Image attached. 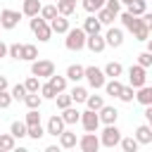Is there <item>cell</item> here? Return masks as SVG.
I'll list each match as a JSON object with an SVG mask.
<instances>
[{
	"label": "cell",
	"instance_id": "1",
	"mask_svg": "<svg viewBox=\"0 0 152 152\" xmlns=\"http://www.w3.org/2000/svg\"><path fill=\"white\" fill-rule=\"evenodd\" d=\"M66 38H64V45H66V50H71V52H78V50H83L86 48V31L83 28H69L66 33H64Z\"/></svg>",
	"mask_w": 152,
	"mask_h": 152
},
{
	"label": "cell",
	"instance_id": "2",
	"mask_svg": "<svg viewBox=\"0 0 152 152\" xmlns=\"http://www.w3.org/2000/svg\"><path fill=\"white\" fill-rule=\"evenodd\" d=\"M28 26H31V31H33V36L40 40V43H48L50 38H52V28H50V24L45 21V19H40L38 14L36 17H31V21H28Z\"/></svg>",
	"mask_w": 152,
	"mask_h": 152
},
{
	"label": "cell",
	"instance_id": "3",
	"mask_svg": "<svg viewBox=\"0 0 152 152\" xmlns=\"http://www.w3.org/2000/svg\"><path fill=\"white\" fill-rule=\"evenodd\" d=\"M97 138H100L102 147H116L119 140H121V131H119L116 124H104V128H102V133Z\"/></svg>",
	"mask_w": 152,
	"mask_h": 152
},
{
	"label": "cell",
	"instance_id": "4",
	"mask_svg": "<svg viewBox=\"0 0 152 152\" xmlns=\"http://www.w3.org/2000/svg\"><path fill=\"white\" fill-rule=\"evenodd\" d=\"M31 74L38 76V78H50L55 74V62L52 59H33L31 62Z\"/></svg>",
	"mask_w": 152,
	"mask_h": 152
},
{
	"label": "cell",
	"instance_id": "5",
	"mask_svg": "<svg viewBox=\"0 0 152 152\" xmlns=\"http://www.w3.org/2000/svg\"><path fill=\"white\" fill-rule=\"evenodd\" d=\"M83 78L88 81V86L90 88H102L104 86V81H107V76H104V71L100 69V66H83Z\"/></svg>",
	"mask_w": 152,
	"mask_h": 152
},
{
	"label": "cell",
	"instance_id": "6",
	"mask_svg": "<svg viewBox=\"0 0 152 152\" xmlns=\"http://www.w3.org/2000/svg\"><path fill=\"white\" fill-rule=\"evenodd\" d=\"M19 21H21V12H17V10H10V7H5V10L0 12V26H2L5 31H12V28H17V26H19Z\"/></svg>",
	"mask_w": 152,
	"mask_h": 152
},
{
	"label": "cell",
	"instance_id": "7",
	"mask_svg": "<svg viewBox=\"0 0 152 152\" xmlns=\"http://www.w3.org/2000/svg\"><path fill=\"white\" fill-rule=\"evenodd\" d=\"M119 19H121L124 28H126L128 33H133V36H135L140 28H145V26H147V24H142V19H140V17H135V14H131V12H124ZM147 28H150V26H147Z\"/></svg>",
	"mask_w": 152,
	"mask_h": 152
},
{
	"label": "cell",
	"instance_id": "8",
	"mask_svg": "<svg viewBox=\"0 0 152 152\" xmlns=\"http://www.w3.org/2000/svg\"><path fill=\"white\" fill-rule=\"evenodd\" d=\"M145 83H147V69L140 66V64H133V66L128 69V86L140 88V86H145Z\"/></svg>",
	"mask_w": 152,
	"mask_h": 152
},
{
	"label": "cell",
	"instance_id": "9",
	"mask_svg": "<svg viewBox=\"0 0 152 152\" xmlns=\"http://www.w3.org/2000/svg\"><path fill=\"white\" fill-rule=\"evenodd\" d=\"M78 124L83 126V131H90V133H97V128L102 126V124H100V119H97V112H93V109H86V112H81V119H78Z\"/></svg>",
	"mask_w": 152,
	"mask_h": 152
},
{
	"label": "cell",
	"instance_id": "10",
	"mask_svg": "<svg viewBox=\"0 0 152 152\" xmlns=\"http://www.w3.org/2000/svg\"><path fill=\"white\" fill-rule=\"evenodd\" d=\"M76 145L81 147V152H97V150H100V138H97L95 133L86 131V133L78 138V142H76Z\"/></svg>",
	"mask_w": 152,
	"mask_h": 152
},
{
	"label": "cell",
	"instance_id": "11",
	"mask_svg": "<svg viewBox=\"0 0 152 152\" xmlns=\"http://www.w3.org/2000/svg\"><path fill=\"white\" fill-rule=\"evenodd\" d=\"M104 43H107V48H121L124 45V28L112 24L107 28V33H104Z\"/></svg>",
	"mask_w": 152,
	"mask_h": 152
},
{
	"label": "cell",
	"instance_id": "12",
	"mask_svg": "<svg viewBox=\"0 0 152 152\" xmlns=\"http://www.w3.org/2000/svg\"><path fill=\"white\" fill-rule=\"evenodd\" d=\"M97 119H100V124H116L119 109L112 107V104H102V107L97 109Z\"/></svg>",
	"mask_w": 152,
	"mask_h": 152
},
{
	"label": "cell",
	"instance_id": "13",
	"mask_svg": "<svg viewBox=\"0 0 152 152\" xmlns=\"http://www.w3.org/2000/svg\"><path fill=\"white\" fill-rule=\"evenodd\" d=\"M64 128H66V124H64V119H62L59 114H55V116H50V119H48V126H45V133H48V135H55V138H57V135H59V133H62Z\"/></svg>",
	"mask_w": 152,
	"mask_h": 152
},
{
	"label": "cell",
	"instance_id": "14",
	"mask_svg": "<svg viewBox=\"0 0 152 152\" xmlns=\"http://www.w3.org/2000/svg\"><path fill=\"white\" fill-rule=\"evenodd\" d=\"M86 48H88L90 52H102V50L107 48L104 36H100V33H90V36H86Z\"/></svg>",
	"mask_w": 152,
	"mask_h": 152
},
{
	"label": "cell",
	"instance_id": "15",
	"mask_svg": "<svg viewBox=\"0 0 152 152\" xmlns=\"http://www.w3.org/2000/svg\"><path fill=\"white\" fill-rule=\"evenodd\" d=\"M50 28H52V33H66L71 26H69V17H62V14H57V17H52L50 21Z\"/></svg>",
	"mask_w": 152,
	"mask_h": 152
},
{
	"label": "cell",
	"instance_id": "16",
	"mask_svg": "<svg viewBox=\"0 0 152 152\" xmlns=\"http://www.w3.org/2000/svg\"><path fill=\"white\" fill-rule=\"evenodd\" d=\"M140 145H150L152 142V128H150V124H140L138 128H135V135H133Z\"/></svg>",
	"mask_w": 152,
	"mask_h": 152
},
{
	"label": "cell",
	"instance_id": "17",
	"mask_svg": "<svg viewBox=\"0 0 152 152\" xmlns=\"http://www.w3.org/2000/svg\"><path fill=\"white\" fill-rule=\"evenodd\" d=\"M57 138H59V147H64V150H71V147H76V142H78L76 133H74V131H66V128H64Z\"/></svg>",
	"mask_w": 152,
	"mask_h": 152
},
{
	"label": "cell",
	"instance_id": "18",
	"mask_svg": "<svg viewBox=\"0 0 152 152\" xmlns=\"http://www.w3.org/2000/svg\"><path fill=\"white\" fill-rule=\"evenodd\" d=\"M81 28L86 31V36H90V33H100V31H102V24L97 21L95 14H90V17L83 19V26H81Z\"/></svg>",
	"mask_w": 152,
	"mask_h": 152
},
{
	"label": "cell",
	"instance_id": "19",
	"mask_svg": "<svg viewBox=\"0 0 152 152\" xmlns=\"http://www.w3.org/2000/svg\"><path fill=\"white\" fill-rule=\"evenodd\" d=\"M59 116L64 119V124H66V126H74V124H78V119H81V112H78L76 107H71V104H69V107H64V109H62V114H59Z\"/></svg>",
	"mask_w": 152,
	"mask_h": 152
},
{
	"label": "cell",
	"instance_id": "20",
	"mask_svg": "<svg viewBox=\"0 0 152 152\" xmlns=\"http://www.w3.org/2000/svg\"><path fill=\"white\" fill-rule=\"evenodd\" d=\"M40 12V0H24L21 2V17H36Z\"/></svg>",
	"mask_w": 152,
	"mask_h": 152
},
{
	"label": "cell",
	"instance_id": "21",
	"mask_svg": "<svg viewBox=\"0 0 152 152\" xmlns=\"http://www.w3.org/2000/svg\"><path fill=\"white\" fill-rule=\"evenodd\" d=\"M135 100L145 107V104H152V88L145 83V86H140V88H135Z\"/></svg>",
	"mask_w": 152,
	"mask_h": 152
},
{
	"label": "cell",
	"instance_id": "22",
	"mask_svg": "<svg viewBox=\"0 0 152 152\" xmlns=\"http://www.w3.org/2000/svg\"><path fill=\"white\" fill-rule=\"evenodd\" d=\"M55 5H57V14L62 17H71L76 12V0H57Z\"/></svg>",
	"mask_w": 152,
	"mask_h": 152
},
{
	"label": "cell",
	"instance_id": "23",
	"mask_svg": "<svg viewBox=\"0 0 152 152\" xmlns=\"http://www.w3.org/2000/svg\"><path fill=\"white\" fill-rule=\"evenodd\" d=\"M95 17H97V21H100L102 26H112L114 19H116V14H114L112 10H107V7H100V10L95 12Z\"/></svg>",
	"mask_w": 152,
	"mask_h": 152
},
{
	"label": "cell",
	"instance_id": "24",
	"mask_svg": "<svg viewBox=\"0 0 152 152\" xmlns=\"http://www.w3.org/2000/svg\"><path fill=\"white\" fill-rule=\"evenodd\" d=\"M102 71H104L107 78H119V76L124 74V66H121V62H107Z\"/></svg>",
	"mask_w": 152,
	"mask_h": 152
},
{
	"label": "cell",
	"instance_id": "25",
	"mask_svg": "<svg viewBox=\"0 0 152 152\" xmlns=\"http://www.w3.org/2000/svg\"><path fill=\"white\" fill-rule=\"evenodd\" d=\"M104 93L107 95H112V97H119V93H121V88H124V83L119 81V78H109V81H104Z\"/></svg>",
	"mask_w": 152,
	"mask_h": 152
},
{
	"label": "cell",
	"instance_id": "26",
	"mask_svg": "<svg viewBox=\"0 0 152 152\" xmlns=\"http://www.w3.org/2000/svg\"><path fill=\"white\" fill-rule=\"evenodd\" d=\"M21 59H24V62L38 59V48H36L33 43H24V45H21Z\"/></svg>",
	"mask_w": 152,
	"mask_h": 152
},
{
	"label": "cell",
	"instance_id": "27",
	"mask_svg": "<svg viewBox=\"0 0 152 152\" xmlns=\"http://www.w3.org/2000/svg\"><path fill=\"white\" fill-rule=\"evenodd\" d=\"M64 76H66V81H74V83H78V81L83 78V66H81V64H69Z\"/></svg>",
	"mask_w": 152,
	"mask_h": 152
},
{
	"label": "cell",
	"instance_id": "28",
	"mask_svg": "<svg viewBox=\"0 0 152 152\" xmlns=\"http://www.w3.org/2000/svg\"><path fill=\"white\" fill-rule=\"evenodd\" d=\"M21 102H24L28 109H40V104H43V97H40L38 93H26Z\"/></svg>",
	"mask_w": 152,
	"mask_h": 152
},
{
	"label": "cell",
	"instance_id": "29",
	"mask_svg": "<svg viewBox=\"0 0 152 152\" xmlns=\"http://www.w3.org/2000/svg\"><path fill=\"white\" fill-rule=\"evenodd\" d=\"M128 10L126 12H131V14H135V17H140L142 12H147V0H131L128 5H126Z\"/></svg>",
	"mask_w": 152,
	"mask_h": 152
},
{
	"label": "cell",
	"instance_id": "30",
	"mask_svg": "<svg viewBox=\"0 0 152 152\" xmlns=\"http://www.w3.org/2000/svg\"><path fill=\"white\" fill-rule=\"evenodd\" d=\"M14 147H17V138L12 133H0V150L2 152H10Z\"/></svg>",
	"mask_w": 152,
	"mask_h": 152
},
{
	"label": "cell",
	"instance_id": "31",
	"mask_svg": "<svg viewBox=\"0 0 152 152\" xmlns=\"http://www.w3.org/2000/svg\"><path fill=\"white\" fill-rule=\"evenodd\" d=\"M48 83L55 88V93H62V90H66V76H57V74H52L50 78H48Z\"/></svg>",
	"mask_w": 152,
	"mask_h": 152
},
{
	"label": "cell",
	"instance_id": "32",
	"mask_svg": "<svg viewBox=\"0 0 152 152\" xmlns=\"http://www.w3.org/2000/svg\"><path fill=\"white\" fill-rule=\"evenodd\" d=\"M119 145H121V150H124V152H138V147H140V142H138L133 135H128V138H124V135H121Z\"/></svg>",
	"mask_w": 152,
	"mask_h": 152
},
{
	"label": "cell",
	"instance_id": "33",
	"mask_svg": "<svg viewBox=\"0 0 152 152\" xmlns=\"http://www.w3.org/2000/svg\"><path fill=\"white\" fill-rule=\"evenodd\" d=\"M38 17H40V19H45V21H50L52 17H57V5H55V2H50V5H40Z\"/></svg>",
	"mask_w": 152,
	"mask_h": 152
},
{
	"label": "cell",
	"instance_id": "34",
	"mask_svg": "<svg viewBox=\"0 0 152 152\" xmlns=\"http://www.w3.org/2000/svg\"><path fill=\"white\" fill-rule=\"evenodd\" d=\"M69 95H71V100L74 102H86V97H88V88H83V86H74L71 90H69Z\"/></svg>",
	"mask_w": 152,
	"mask_h": 152
},
{
	"label": "cell",
	"instance_id": "35",
	"mask_svg": "<svg viewBox=\"0 0 152 152\" xmlns=\"http://www.w3.org/2000/svg\"><path fill=\"white\" fill-rule=\"evenodd\" d=\"M102 104H104V97H102V95H90V93H88V97H86V107H88V109L97 112Z\"/></svg>",
	"mask_w": 152,
	"mask_h": 152
},
{
	"label": "cell",
	"instance_id": "36",
	"mask_svg": "<svg viewBox=\"0 0 152 152\" xmlns=\"http://www.w3.org/2000/svg\"><path fill=\"white\" fill-rule=\"evenodd\" d=\"M55 102H57V109H64V107H69V104H74V100H71V95H69L66 90H62V93H57V95H55Z\"/></svg>",
	"mask_w": 152,
	"mask_h": 152
},
{
	"label": "cell",
	"instance_id": "37",
	"mask_svg": "<svg viewBox=\"0 0 152 152\" xmlns=\"http://www.w3.org/2000/svg\"><path fill=\"white\" fill-rule=\"evenodd\" d=\"M10 133H12L17 140H19V138H26V124H24V121H12Z\"/></svg>",
	"mask_w": 152,
	"mask_h": 152
},
{
	"label": "cell",
	"instance_id": "38",
	"mask_svg": "<svg viewBox=\"0 0 152 152\" xmlns=\"http://www.w3.org/2000/svg\"><path fill=\"white\" fill-rule=\"evenodd\" d=\"M26 135L33 138V140H40V138L45 135V128H43L40 124H31V126H26Z\"/></svg>",
	"mask_w": 152,
	"mask_h": 152
},
{
	"label": "cell",
	"instance_id": "39",
	"mask_svg": "<svg viewBox=\"0 0 152 152\" xmlns=\"http://www.w3.org/2000/svg\"><path fill=\"white\" fill-rule=\"evenodd\" d=\"M81 5H83V10H86L88 14H95L100 7H104V0H83Z\"/></svg>",
	"mask_w": 152,
	"mask_h": 152
},
{
	"label": "cell",
	"instance_id": "40",
	"mask_svg": "<svg viewBox=\"0 0 152 152\" xmlns=\"http://www.w3.org/2000/svg\"><path fill=\"white\" fill-rule=\"evenodd\" d=\"M24 88H26V93H38V88H40V78L31 74V76L24 81Z\"/></svg>",
	"mask_w": 152,
	"mask_h": 152
},
{
	"label": "cell",
	"instance_id": "41",
	"mask_svg": "<svg viewBox=\"0 0 152 152\" xmlns=\"http://www.w3.org/2000/svg\"><path fill=\"white\" fill-rule=\"evenodd\" d=\"M119 100H121V102H133V100H135V88H133V86H124L121 93H119Z\"/></svg>",
	"mask_w": 152,
	"mask_h": 152
},
{
	"label": "cell",
	"instance_id": "42",
	"mask_svg": "<svg viewBox=\"0 0 152 152\" xmlns=\"http://www.w3.org/2000/svg\"><path fill=\"white\" fill-rule=\"evenodd\" d=\"M38 93H40V97L43 100H55V88L50 86V83H40V88H38Z\"/></svg>",
	"mask_w": 152,
	"mask_h": 152
},
{
	"label": "cell",
	"instance_id": "43",
	"mask_svg": "<svg viewBox=\"0 0 152 152\" xmlns=\"http://www.w3.org/2000/svg\"><path fill=\"white\" fill-rule=\"evenodd\" d=\"M10 95H12V100H24V95H26V88H24V83H17V86H12V88H10Z\"/></svg>",
	"mask_w": 152,
	"mask_h": 152
},
{
	"label": "cell",
	"instance_id": "44",
	"mask_svg": "<svg viewBox=\"0 0 152 152\" xmlns=\"http://www.w3.org/2000/svg\"><path fill=\"white\" fill-rule=\"evenodd\" d=\"M7 57H12V59H21V43H12V45H7Z\"/></svg>",
	"mask_w": 152,
	"mask_h": 152
},
{
	"label": "cell",
	"instance_id": "45",
	"mask_svg": "<svg viewBox=\"0 0 152 152\" xmlns=\"http://www.w3.org/2000/svg\"><path fill=\"white\" fill-rule=\"evenodd\" d=\"M138 64L145 66V69H150V66H152V52H150V50L140 52V55H138Z\"/></svg>",
	"mask_w": 152,
	"mask_h": 152
},
{
	"label": "cell",
	"instance_id": "46",
	"mask_svg": "<svg viewBox=\"0 0 152 152\" xmlns=\"http://www.w3.org/2000/svg\"><path fill=\"white\" fill-rule=\"evenodd\" d=\"M24 124H26V126H31V124H40V114H38V109H28Z\"/></svg>",
	"mask_w": 152,
	"mask_h": 152
},
{
	"label": "cell",
	"instance_id": "47",
	"mask_svg": "<svg viewBox=\"0 0 152 152\" xmlns=\"http://www.w3.org/2000/svg\"><path fill=\"white\" fill-rule=\"evenodd\" d=\"M12 104V95H10V90H0V109H7Z\"/></svg>",
	"mask_w": 152,
	"mask_h": 152
},
{
	"label": "cell",
	"instance_id": "48",
	"mask_svg": "<svg viewBox=\"0 0 152 152\" xmlns=\"http://www.w3.org/2000/svg\"><path fill=\"white\" fill-rule=\"evenodd\" d=\"M104 7H107V10H112L114 14H119V12H121V2H119V0H104Z\"/></svg>",
	"mask_w": 152,
	"mask_h": 152
},
{
	"label": "cell",
	"instance_id": "49",
	"mask_svg": "<svg viewBox=\"0 0 152 152\" xmlns=\"http://www.w3.org/2000/svg\"><path fill=\"white\" fill-rule=\"evenodd\" d=\"M7 88H10V81H7V76L0 74V90H7Z\"/></svg>",
	"mask_w": 152,
	"mask_h": 152
},
{
	"label": "cell",
	"instance_id": "50",
	"mask_svg": "<svg viewBox=\"0 0 152 152\" xmlns=\"http://www.w3.org/2000/svg\"><path fill=\"white\" fill-rule=\"evenodd\" d=\"M142 114H145L147 121H152V104H145V112H142Z\"/></svg>",
	"mask_w": 152,
	"mask_h": 152
},
{
	"label": "cell",
	"instance_id": "51",
	"mask_svg": "<svg viewBox=\"0 0 152 152\" xmlns=\"http://www.w3.org/2000/svg\"><path fill=\"white\" fill-rule=\"evenodd\" d=\"M2 57H7V45L0 40V59H2Z\"/></svg>",
	"mask_w": 152,
	"mask_h": 152
},
{
	"label": "cell",
	"instance_id": "52",
	"mask_svg": "<svg viewBox=\"0 0 152 152\" xmlns=\"http://www.w3.org/2000/svg\"><path fill=\"white\" fill-rule=\"evenodd\" d=\"M119 2H121V5H128V2H131V0H119Z\"/></svg>",
	"mask_w": 152,
	"mask_h": 152
},
{
	"label": "cell",
	"instance_id": "53",
	"mask_svg": "<svg viewBox=\"0 0 152 152\" xmlns=\"http://www.w3.org/2000/svg\"><path fill=\"white\" fill-rule=\"evenodd\" d=\"M0 31H2V26H0Z\"/></svg>",
	"mask_w": 152,
	"mask_h": 152
},
{
	"label": "cell",
	"instance_id": "54",
	"mask_svg": "<svg viewBox=\"0 0 152 152\" xmlns=\"http://www.w3.org/2000/svg\"><path fill=\"white\" fill-rule=\"evenodd\" d=\"M52 2H57V0H52Z\"/></svg>",
	"mask_w": 152,
	"mask_h": 152
}]
</instances>
